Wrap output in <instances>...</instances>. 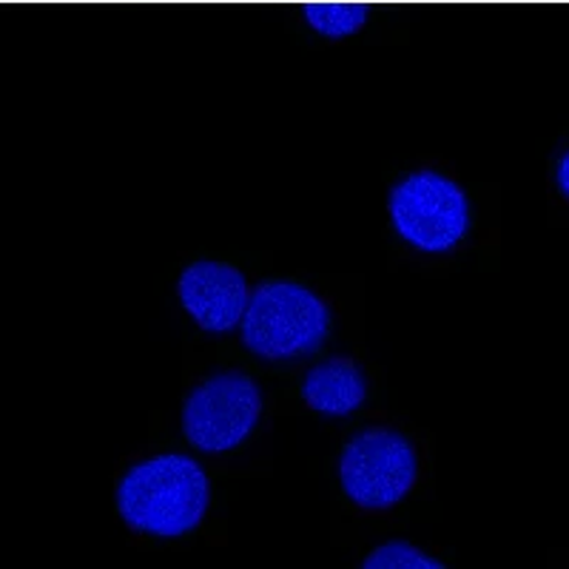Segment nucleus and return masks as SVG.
<instances>
[{
  "label": "nucleus",
  "instance_id": "1",
  "mask_svg": "<svg viewBox=\"0 0 569 569\" xmlns=\"http://www.w3.org/2000/svg\"><path fill=\"white\" fill-rule=\"evenodd\" d=\"M211 487L191 456L169 453L142 461L117 487V510L146 536L180 538L206 518Z\"/></svg>",
  "mask_w": 569,
  "mask_h": 569
},
{
  "label": "nucleus",
  "instance_id": "2",
  "mask_svg": "<svg viewBox=\"0 0 569 569\" xmlns=\"http://www.w3.org/2000/svg\"><path fill=\"white\" fill-rule=\"evenodd\" d=\"M330 330V308L305 284L262 282L251 293L242 342L259 359H297L322 348Z\"/></svg>",
  "mask_w": 569,
  "mask_h": 569
},
{
  "label": "nucleus",
  "instance_id": "3",
  "mask_svg": "<svg viewBox=\"0 0 569 569\" xmlns=\"http://www.w3.org/2000/svg\"><path fill=\"white\" fill-rule=\"evenodd\" d=\"M390 222L401 240L425 253L453 251L470 231V202L439 171H413L390 191Z\"/></svg>",
  "mask_w": 569,
  "mask_h": 569
},
{
  "label": "nucleus",
  "instance_id": "4",
  "mask_svg": "<svg viewBox=\"0 0 569 569\" xmlns=\"http://www.w3.org/2000/svg\"><path fill=\"white\" fill-rule=\"evenodd\" d=\"M419 472L416 450L396 430H362L339 459L345 496L365 510H388L408 496Z\"/></svg>",
  "mask_w": 569,
  "mask_h": 569
},
{
  "label": "nucleus",
  "instance_id": "5",
  "mask_svg": "<svg viewBox=\"0 0 569 569\" xmlns=\"http://www.w3.org/2000/svg\"><path fill=\"white\" fill-rule=\"evenodd\" d=\"M262 390L246 373H220L191 390L182 408L186 439L202 453H226L253 433Z\"/></svg>",
  "mask_w": 569,
  "mask_h": 569
},
{
  "label": "nucleus",
  "instance_id": "6",
  "mask_svg": "<svg viewBox=\"0 0 569 569\" xmlns=\"http://www.w3.org/2000/svg\"><path fill=\"white\" fill-rule=\"evenodd\" d=\"M177 291L188 317L208 333H228L237 328L251 302L240 268L211 259L188 266L177 282Z\"/></svg>",
  "mask_w": 569,
  "mask_h": 569
},
{
  "label": "nucleus",
  "instance_id": "7",
  "mask_svg": "<svg viewBox=\"0 0 569 569\" xmlns=\"http://www.w3.org/2000/svg\"><path fill=\"white\" fill-rule=\"evenodd\" d=\"M368 385H365L362 368L345 356H333L328 362L317 365L305 376L302 399L308 408L325 416H350L362 408Z\"/></svg>",
  "mask_w": 569,
  "mask_h": 569
},
{
  "label": "nucleus",
  "instance_id": "8",
  "mask_svg": "<svg viewBox=\"0 0 569 569\" xmlns=\"http://www.w3.org/2000/svg\"><path fill=\"white\" fill-rule=\"evenodd\" d=\"M368 12L362 3H345V0H313L305 7V20L325 38H348L362 27Z\"/></svg>",
  "mask_w": 569,
  "mask_h": 569
},
{
  "label": "nucleus",
  "instance_id": "9",
  "mask_svg": "<svg viewBox=\"0 0 569 569\" xmlns=\"http://www.w3.org/2000/svg\"><path fill=\"white\" fill-rule=\"evenodd\" d=\"M368 569H441L445 563L430 558L427 552L416 550L408 541H390L376 547L368 558H365Z\"/></svg>",
  "mask_w": 569,
  "mask_h": 569
},
{
  "label": "nucleus",
  "instance_id": "10",
  "mask_svg": "<svg viewBox=\"0 0 569 569\" xmlns=\"http://www.w3.org/2000/svg\"><path fill=\"white\" fill-rule=\"evenodd\" d=\"M556 182H558V188H561V194L569 200V149L563 151V157H561V160H558Z\"/></svg>",
  "mask_w": 569,
  "mask_h": 569
}]
</instances>
